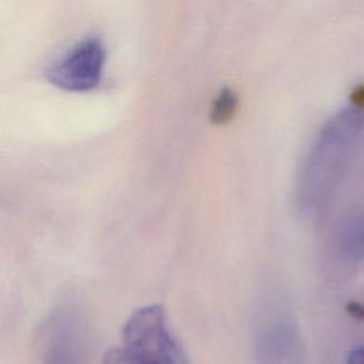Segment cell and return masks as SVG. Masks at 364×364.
Segmentation results:
<instances>
[{"label": "cell", "instance_id": "6da1fadb", "mask_svg": "<svg viewBox=\"0 0 364 364\" xmlns=\"http://www.w3.org/2000/svg\"><path fill=\"white\" fill-rule=\"evenodd\" d=\"M364 132V108L350 105L334 112L316 134L301 164L296 199L301 212H320L333 199Z\"/></svg>", "mask_w": 364, "mask_h": 364}, {"label": "cell", "instance_id": "7a4b0ae2", "mask_svg": "<svg viewBox=\"0 0 364 364\" xmlns=\"http://www.w3.org/2000/svg\"><path fill=\"white\" fill-rule=\"evenodd\" d=\"M102 364H191L183 347L168 326L159 304L135 310L124 323L121 343L111 347Z\"/></svg>", "mask_w": 364, "mask_h": 364}, {"label": "cell", "instance_id": "3957f363", "mask_svg": "<svg viewBox=\"0 0 364 364\" xmlns=\"http://www.w3.org/2000/svg\"><path fill=\"white\" fill-rule=\"evenodd\" d=\"M105 60L104 41L98 36H87L51 61L46 68V77L65 91H91L101 82Z\"/></svg>", "mask_w": 364, "mask_h": 364}, {"label": "cell", "instance_id": "277c9868", "mask_svg": "<svg viewBox=\"0 0 364 364\" xmlns=\"http://www.w3.org/2000/svg\"><path fill=\"white\" fill-rule=\"evenodd\" d=\"M88 343L84 320L73 306L55 307L41 334V364H87Z\"/></svg>", "mask_w": 364, "mask_h": 364}, {"label": "cell", "instance_id": "5b68a950", "mask_svg": "<svg viewBox=\"0 0 364 364\" xmlns=\"http://www.w3.org/2000/svg\"><path fill=\"white\" fill-rule=\"evenodd\" d=\"M303 343L297 323L283 311L264 314L252 343V364H301Z\"/></svg>", "mask_w": 364, "mask_h": 364}, {"label": "cell", "instance_id": "8992f818", "mask_svg": "<svg viewBox=\"0 0 364 364\" xmlns=\"http://www.w3.org/2000/svg\"><path fill=\"white\" fill-rule=\"evenodd\" d=\"M336 247L344 260H364V209L348 213L338 225Z\"/></svg>", "mask_w": 364, "mask_h": 364}, {"label": "cell", "instance_id": "52a82bcc", "mask_svg": "<svg viewBox=\"0 0 364 364\" xmlns=\"http://www.w3.org/2000/svg\"><path fill=\"white\" fill-rule=\"evenodd\" d=\"M237 104H239V100L233 90L228 87L220 90L210 105V111H209L210 121L213 124L229 122L237 109Z\"/></svg>", "mask_w": 364, "mask_h": 364}, {"label": "cell", "instance_id": "ba28073f", "mask_svg": "<svg viewBox=\"0 0 364 364\" xmlns=\"http://www.w3.org/2000/svg\"><path fill=\"white\" fill-rule=\"evenodd\" d=\"M347 364H364V344L350 350L347 355Z\"/></svg>", "mask_w": 364, "mask_h": 364}]
</instances>
